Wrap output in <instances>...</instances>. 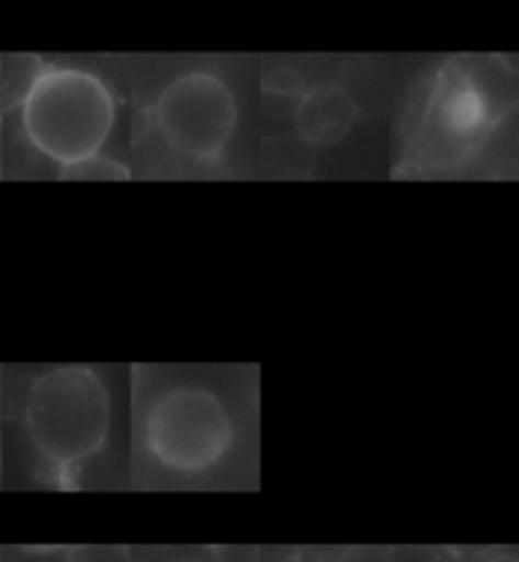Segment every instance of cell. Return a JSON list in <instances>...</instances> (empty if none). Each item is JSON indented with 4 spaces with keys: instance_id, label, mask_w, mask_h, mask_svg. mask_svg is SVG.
<instances>
[{
    "instance_id": "cell-1",
    "label": "cell",
    "mask_w": 519,
    "mask_h": 562,
    "mask_svg": "<svg viewBox=\"0 0 519 562\" xmlns=\"http://www.w3.org/2000/svg\"><path fill=\"white\" fill-rule=\"evenodd\" d=\"M23 130L61 168L102 153L114 127V97L97 74L46 69L23 97Z\"/></svg>"
},
{
    "instance_id": "cell-4",
    "label": "cell",
    "mask_w": 519,
    "mask_h": 562,
    "mask_svg": "<svg viewBox=\"0 0 519 562\" xmlns=\"http://www.w3.org/2000/svg\"><path fill=\"white\" fill-rule=\"evenodd\" d=\"M153 120L172 153L213 162L226 153L238 125V104L218 74H180L155 99Z\"/></svg>"
},
{
    "instance_id": "cell-12",
    "label": "cell",
    "mask_w": 519,
    "mask_h": 562,
    "mask_svg": "<svg viewBox=\"0 0 519 562\" xmlns=\"http://www.w3.org/2000/svg\"><path fill=\"white\" fill-rule=\"evenodd\" d=\"M484 562H519V560L509 558V555H492L489 560H484Z\"/></svg>"
},
{
    "instance_id": "cell-8",
    "label": "cell",
    "mask_w": 519,
    "mask_h": 562,
    "mask_svg": "<svg viewBox=\"0 0 519 562\" xmlns=\"http://www.w3.org/2000/svg\"><path fill=\"white\" fill-rule=\"evenodd\" d=\"M277 85L279 94H294L302 89V77L292 69H279V71H271L269 79H267V87Z\"/></svg>"
},
{
    "instance_id": "cell-3",
    "label": "cell",
    "mask_w": 519,
    "mask_h": 562,
    "mask_svg": "<svg viewBox=\"0 0 519 562\" xmlns=\"http://www.w3.org/2000/svg\"><path fill=\"white\" fill-rule=\"evenodd\" d=\"M234 424L218 395L201 387H172L145 418V443L153 459L172 471H205L226 457Z\"/></svg>"
},
{
    "instance_id": "cell-6",
    "label": "cell",
    "mask_w": 519,
    "mask_h": 562,
    "mask_svg": "<svg viewBox=\"0 0 519 562\" xmlns=\"http://www.w3.org/2000/svg\"><path fill=\"white\" fill-rule=\"evenodd\" d=\"M436 117L451 137H474L492 120V99L469 77H456L441 87L436 97Z\"/></svg>"
},
{
    "instance_id": "cell-11",
    "label": "cell",
    "mask_w": 519,
    "mask_h": 562,
    "mask_svg": "<svg viewBox=\"0 0 519 562\" xmlns=\"http://www.w3.org/2000/svg\"><path fill=\"white\" fill-rule=\"evenodd\" d=\"M74 562H125V560H120V555L114 550L89 548V550H81Z\"/></svg>"
},
{
    "instance_id": "cell-5",
    "label": "cell",
    "mask_w": 519,
    "mask_h": 562,
    "mask_svg": "<svg viewBox=\"0 0 519 562\" xmlns=\"http://www.w3.org/2000/svg\"><path fill=\"white\" fill-rule=\"evenodd\" d=\"M358 120V104L345 87L319 85L304 92L296 106V130L309 145L327 147L350 135Z\"/></svg>"
},
{
    "instance_id": "cell-2",
    "label": "cell",
    "mask_w": 519,
    "mask_h": 562,
    "mask_svg": "<svg viewBox=\"0 0 519 562\" xmlns=\"http://www.w3.org/2000/svg\"><path fill=\"white\" fill-rule=\"evenodd\" d=\"M26 426L46 459L71 467L104 443L110 395L89 368L52 370L31 387Z\"/></svg>"
},
{
    "instance_id": "cell-7",
    "label": "cell",
    "mask_w": 519,
    "mask_h": 562,
    "mask_svg": "<svg viewBox=\"0 0 519 562\" xmlns=\"http://www.w3.org/2000/svg\"><path fill=\"white\" fill-rule=\"evenodd\" d=\"M61 178L64 180H127L129 170L122 162L99 153L94 157H87V160L81 162L66 165V168H61Z\"/></svg>"
},
{
    "instance_id": "cell-9",
    "label": "cell",
    "mask_w": 519,
    "mask_h": 562,
    "mask_svg": "<svg viewBox=\"0 0 519 562\" xmlns=\"http://www.w3.org/2000/svg\"><path fill=\"white\" fill-rule=\"evenodd\" d=\"M391 562H441L431 548H398L391 552Z\"/></svg>"
},
{
    "instance_id": "cell-10",
    "label": "cell",
    "mask_w": 519,
    "mask_h": 562,
    "mask_svg": "<svg viewBox=\"0 0 519 562\" xmlns=\"http://www.w3.org/2000/svg\"><path fill=\"white\" fill-rule=\"evenodd\" d=\"M342 562H391V550L381 548H352Z\"/></svg>"
}]
</instances>
